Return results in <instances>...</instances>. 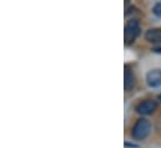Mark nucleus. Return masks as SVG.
I'll list each match as a JSON object with an SVG mask.
<instances>
[{
    "label": "nucleus",
    "mask_w": 161,
    "mask_h": 148,
    "mask_svg": "<svg viewBox=\"0 0 161 148\" xmlns=\"http://www.w3.org/2000/svg\"><path fill=\"white\" fill-rule=\"evenodd\" d=\"M150 131H151L150 122L146 118H139L131 130V137L135 141H142L149 136Z\"/></svg>",
    "instance_id": "f257e3e1"
},
{
    "label": "nucleus",
    "mask_w": 161,
    "mask_h": 148,
    "mask_svg": "<svg viewBox=\"0 0 161 148\" xmlns=\"http://www.w3.org/2000/svg\"><path fill=\"white\" fill-rule=\"evenodd\" d=\"M140 24L137 20H129L125 25V31H124V39L126 45H131L135 42L136 37L140 35Z\"/></svg>",
    "instance_id": "f03ea898"
},
{
    "label": "nucleus",
    "mask_w": 161,
    "mask_h": 148,
    "mask_svg": "<svg viewBox=\"0 0 161 148\" xmlns=\"http://www.w3.org/2000/svg\"><path fill=\"white\" fill-rule=\"evenodd\" d=\"M156 110H158V102L154 100H145L136 106V112L141 116L153 114Z\"/></svg>",
    "instance_id": "7ed1b4c3"
},
{
    "label": "nucleus",
    "mask_w": 161,
    "mask_h": 148,
    "mask_svg": "<svg viewBox=\"0 0 161 148\" xmlns=\"http://www.w3.org/2000/svg\"><path fill=\"white\" fill-rule=\"evenodd\" d=\"M146 83L150 87H159L161 86V70L160 69H155L151 70L146 74Z\"/></svg>",
    "instance_id": "20e7f679"
},
{
    "label": "nucleus",
    "mask_w": 161,
    "mask_h": 148,
    "mask_svg": "<svg viewBox=\"0 0 161 148\" xmlns=\"http://www.w3.org/2000/svg\"><path fill=\"white\" fill-rule=\"evenodd\" d=\"M145 39L150 44H161V29L154 28V29L147 30L145 34Z\"/></svg>",
    "instance_id": "39448f33"
},
{
    "label": "nucleus",
    "mask_w": 161,
    "mask_h": 148,
    "mask_svg": "<svg viewBox=\"0 0 161 148\" xmlns=\"http://www.w3.org/2000/svg\"><path fill=\"white\" fill-rule=\"evenodd\" d=\"M124 80H125V81H124L125 90H126V91L132 90V88H134V86H135V76H134V72H132L129 67H126V69H125Z\"/></svg>",
    "instance_id": "423d86ee"
},
{
    "label": "nucleus",
    "mask_w": 161,
    "mask_h": 148,
    "mask_svg": "<svg viewBox=\"0 0 161 148\" xmlns=\"http://www.w3.org/2000/svg\"><path fill=\"white\" fill-rule=\"evenodd\" d=\"M153 13H154L156 16L161 18V3L155 4V6H154V9H153Z\"/></svg>",
    "instance_id": "0eeeda50"
},
{
    "label": "nucleus",
    "mask_w": 161,
    "mask_h": 148,
    "mask_svg": "<svg viewBox=\"0 0 161 148\" xmlns=\"http://www.w3.org/2000/svg\"><path fill=\"white\" fill-rule=\"evenodd\" d=\"M125 146H126V147L137 148V145H134V143H129V142H125Z\"/></svg>",
    "instance_id": "6e6552de"
},
{
    "label": "nucleus",
    "mask_w": 161,
    "mask_h": 148,
    "mask_svg": "<svg viewBox=\"0 0 161 148\" xmlns=\"http://www.w3.org/2000/svg\"><path fill=\"white\" fill-rule=\"evenodd\" d=\"M153 51H154V52H156V54H161V46H158V47H155Z\"/></svg>",
    "instance_id": "1a4fd4ad"
},
{
    "label": "nucleus",
    "mask_w": 161,
    "mask_h": 148,
    "mask_svg": "<svg viewBox=\"0 0 161 148\" xmlns=\"http://www.w3.org/2000/svg\"><path fill=\"white\" fill-rule=\"evenodd\" d=\"M159 101L161 102V95H159Z\"/></svg>",
    "instance_id": "9d476101"
}]
</instances>
